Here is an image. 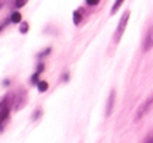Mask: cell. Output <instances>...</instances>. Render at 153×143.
I'll list each match as a JSON object with an SVG mask.
<instances>
[{
	"label": "cell",
	"instance_id": "1",
	"mask_svg": "<svg viewBox=\"0 0 153 143\" xmlns=\"http://www.w3.org/2000/svg\"><path fill=\"white\" fill-rule=\"evenodd\" d=\"M153 109V94L152 95H149L146 100H144V103L143 104H140V107L137 109V113H135V116H134V121L135 122H138V121H141L146 115H149L150 113V110Z\"/></svg>",
	"mask_w": 153,
	"mask_h": 143
},
{
	"label": "cell",
	"instance_id": "2",
	"mask_svg": "<svg viewBox=\"0 0 153 143\" xmlns=\"http://www.w3.org/2000/svg\"><path fill=\"white\" fill-rule=\"evenodd\" d=\"M128 21H129V11H126V12L122 15L120 21H119V26H117V29H116V32H114V42H120V39H122V36H123V32H125V29H126V26H128Z\"/></svg>",
	"mask_w": 153,
	"mask_h": 143
},
{
	"label": "cell",
	"instance_id": "3",
	"mask_svg": "<svg viewBox=\"0 0 153 143\" xmlns=\"http://www.w3.org/2000/svg\"><path fill=\"white\" fill-rule=\"evenodd\" d=\"M114 104H116V91L113 89L108 95V100H107V107H105V115L107 116H111L113 115V110H114Z\"/></svg>",
	"mask_w": 153,
	"mask_h": 143
},
{
	"label": "cell",
	"instance_id": "4",
	"mask_svg": "<svg viewBox=\"0 0 153 143\" xmlns=\"http://www.w3.org/2000/svg\"><path fill=\"white\" fill-rule=\"evenodd\" d=\"M153 47V27H150L144 36V42H143V50L144 51H149L150 48Z\"/></svg>",
	"mask_w": 153,
	"mask_h": 143
},
{
	"label": "cell",
	"instance_id": "5",
	"mask_svg": "<svg viewBox=\"0 0 153 143\" xmlns=\"http://www.w3.org/2000/svg\"><path fill=\"white\" fill-rule=\"evenodd\" d=\"M83 9H76L75 12H74V24H76L78 26L80 23H81V20H83Z\"/></svg>",
	"mask_w": 153,
	"mask_h": 143
},
{
	"label": "cell",
	"instance_id": "6",
	"mask_svg": "<svg viewBox=\"0 0 153 143\" xmlns=\"http://www.w3.org/2000/svg\"><path fill=\"white\" fill-rule=\"evenodd\" d=\"M123 2H125V0H116V2H114V5H113V8H111V14H113V15L119 11V8L123 5Z\"/></svg>",
	"mask_w": 153,
	"mask_h": 143
},
{
	"label": "cell",
	"instance_id": "7",
	"mask_svg": "<svg viewBox=\"0 0 153 143\" xmlns=\"http://www.w3.org/2000/svg\"><path fill=\"white\" fill-rule=\"evenodd\" d=\"M11 21H12L14 24H18V23L21 21V14H20V12H14V14L11 15Z\"/></svg>",
	"mask_w": 153,
	"mask_h": 143
},
{
	"label": "cell",
	"instance_id": "8",
	"mask_svg": "<svg viewBox=\"0 0 153 143\" xmlns=\"http://www.w3.org/2000/svg\"><path fill=\"white\" fill-rule=\"evenodd\" d=\"M36 85H38V91H39V92L48 91V83H47V82H38Z\"/></svg>",
	"mask_w": 153,
	"mask_h": 143
},
{
	"label": "cell",
	"instance_id": "9",
	"mask_svg": "<svg viewBox=\"0 0 153 143\" xmlns=\"http://www.w3.org/2000/svg\"><path fill=\"white\" fill-rule=\"evenodd\" d=\"M141 143H153V131H150L144 139H143V142Z\"/></svg>",
	"mask_w": 153,
	"mask_h": 143
},
{
	"label": "cell",
	"instance_id": "10",
	"mask_svg": "<svg viewBox=\"0 0 153 143\" xmlns=\"http://www.w3.org/2000/svg\"><path fill=\"white\" fill-rule=\"evenodd\" d=\"M26 3H27V0H17V2H15V6H17V8H23Z\"/></svg>",
	"mask_w": 153,
	"mask_h": 143
},
{
	"label": "cell",
	"instance_id": "11",
	"mask_svg": "<svg viewBox=\"0 0 153 143\" xmlns=\"http://www.w3.org/2000/svg\"><path fill=\"white\" fill-rule=\"evenodd\" d=\"M27 30H29V24H27V23H23V26L20 27V32H21V33H26Z\"/></svg>",
	"mask_w": 153,
	"mask_h": 143
},
{
	"label": "cell",
	"instance_id": "12",
	"mask_svg": "<svg viewBox=\"0 0 153 143\" xmlns=\"http://www.w3.org/2000/svg\"><path fill=\"white\" fill-rule=\"evenodd\" d=\"M101 2V0H86V3L89 5V6H95V5H98Z\"/></svg>",
	"mask_w": 153,
	"mask_h": 143
}]
</instances>
